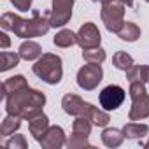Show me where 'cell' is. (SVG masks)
I'll return each mask as SVG.
<instances>
[{
	"label": "cell",
	"instance_id": "1",
	"mask_svg": "<svg viewBox=\"0 0 149 149\" xmlns=\"http://www.w3.org/2000/svg\"><path fill=\"white\" fill-rule=\"evenodd\" d=\"M2 95L6 98L7 114L19 116L26 121L40 114L42 107L46 105V95L30 88L23 76H13L6 79L2 84Z\"/></svg>",
	"mask_w": 149,
	"mask_h": 149
},
{
	"label": "cell",
	"instance_id": "2",
	"mask_svg": "<svg viewBox=\"0 0 149 149\" xmlns=\"http://www.w3.org/2000/svg\"><path fill=\"white\" fill-rule=\"evenodd\" d=\"M49 16H51V11H46L44 14H40L39 11H33L30 19L21 18L14 13H4L2 18H0V26L4 30L14 32V35L21 39L40 37V35H46L47 30L51 28Z\"/></svg>",
	"mask_w": 149,
	"mask_h": 149
},
{
	"label": "cell",
	"instance_id": "3",
	"mask_svg": "<svg viewBox=\"0 0 149 149\" xmlns=\"http://www.w3.org/2000/svg\"><path fill=\"white\" fill-rule=\"evenodd\" d=\"M61 107L70 116H84V118H88L95 126H107L109 121H111L107 112L93 107L91 104L84 102L81 97L74 95V93H67L61 98Z\"/></svg>",
	"mask_w": 149,
	"mask_h": 149
},
{
	"label": "cell",
	"instance_id": "4",
	"mask_svg": "<svg viewBox=\"0 0 149 149\" xmlns=\"http://www.w3.org/2000/svg\"><path fill=\"white\" fill-rule=\"evenodd\" d=\"M33 74L42 79L47 84H58L63 77V67H61V58L53 53H44L35 65L32 67Z\"/></svg>",
	"mask_w": 149,
	"mask_h": 149
},
{
	"label": "cell",
	"instance_id": "5",
	"mask_svg": "<svg viewBox=\"0 0 149 149\" xmlns=\"http://www.w3.org/2000/svg\"><path fill=\"white\" fill-rule=\"evenodd\" d=\"M130 98L132 107L128 112L130 121H140L149 118V95L146 91V83H130Z\"/></svg>",
	"mask_w": 149,
	"mask_h": 149
},
{
	"label": "cell",
	"instance_id": "6",
	"mask_svg": "<svg viewBox=\"0 0 149 149\" xmlns=\"http://www.w3.org/2000/svg\"><path fill=\"white\" fill-rule=\"evenodd\" d=\"M100 16H102V21H104L105 28L112 33H118L121 30V26L125 25V6L119 4V2L102 4Z\"/></svg>",
	"mask_w": 149,
	"mask_h": 149
},
{
	"label": "cell",
	"instance_id": "7",
	"mask_svg": "<svg viewBox=\"0 0 149 149\" xmlns=\"http://www.w3.org/2000/svg\"><path fill=\"white\" fill-rule=\"evenodd\" d=\"M102 77H104V70H102L100 63H88L77 70V84H79V88H83L86 91L95 90L100 84Z\"/></svg>",
	"mask_w": 149,
	"mask_h": 149
},
{
	"label": "cell",
	"instance_id": "8",
	"mask_svg": "<svg viewBox=\"0 0 149 149\" xmlns=\"http://www.w3.org/2000/svg\"><path fill=\"white\" fill-rule=\"evenodd\" d=\"M72 7H74V0H53L51 16H49L51 26L58 28L67 25L72 18Z\"/></svg>",
	"mask_w": 149,
	"mask_h": 149
},
{
	"label": "cell",
	"instance_id": "9",
	"mask_svg": "<svg viewBox=\"0 0 149 149\" xmlns=\"http://www.w3.org/2000/svg\"><path fill=\"white\" fill-rule=\"evenodd\" d=\"M125 90L118 84H111V86H105L102 91H100V105L105 109V111H116L123 102H125Z\"/></svg>",
	"mask_w": 149,
	"mask_h": 149
},
{
	"label": "cell",
	"instance_id": "10",
	"mask_svg": "<svg viewBox=\"0 0 149 149\" xmlns=\"http://www.w3.org/2000/svg\"><path fill=\"white\" fill-rule=\"evenodd\" d=\"M102 42V35L97 28L95 23H84L79 32H77V44L81 46V49H93L98 47Z\"/></svg>",
	"mask_w": 149,
	"mask_h": 149
},
{
	"label": "cell",
	"instance_id": "11",
	"mask_svg": "<svg viewBox=\"0 0 149 149\" xmlns=\"http://www.w3.org/2000/svg\"><path fill=\"white\" fill-rule=\"evenodd\" d=\"M39 144L44 149H60L67 144L65 140V132L61 126H49L47 132L42 135V139L39 140Z\"/></svg>",
	"mask_w": 149,
	"mask_h": 149
},
{
	"label": "cell",
	"instance_id": "12",
	"mask_svg": "<svg viewBox=\"0 0 149 149\" xmlns=\"http://www.w3.org/2000/svg\"><path fill=\"white\" fill-rule=\"evenodd\" d=\"M47 128H49V118H47L44 112L37 114L35 118H32V119L28 121V130H30V133L33 135V139H35L37 142L42 139V135L47 132Z\"/></svg>",
	"mask_w": 149,
	"mask_h": 149
},
{
	"label": "cell",
	"instance_id": "13",
	"mask_svg": "<svg viewBox=\"0 0 149 149\" xmlns=\"http://www.w3.org/2000/svg\"><path fill=\"white\" fill-rule=\"evenodd\" d=\"M19 56L23 58V60H26V61H33V60H39L40 56H42V47L37 44V42H33V40H25L21 46H19Z\"/></svg>",
	"mask_w": 149,
	"mask_h": 149
},
{
	"label": "cell",
	"instance_id": "14",
	"mask_svg": "<svg viewBox=\"0 0 149 149\" xmlns=\"http://www.w3.org/2000/svg\"><path fill=\"white\" fill-rule=\"evenodd\" d=\"M125 140V133L123 130H118V128H105L102 132V142L107 146V147H119Z\"/></svg>",
	"mask_w": 149,
	"mask_h": 149
},
{
	"label": "cell",
	"instance_id": "15",
	"mask_svg": "<svg viewBox=\"0 0 149 149\" xmlns=\"http://www.w3.org/2000/svg\"><path fill=\"white\" fill-rule=\"evenodd\" d=\"M123 133L126 139H142L149 133V126L144 123H126L123 126Z\"/></svg>",
	"mask_w": 149,
	"mask_h": 149
},
{
	"label": "cell",
	"instance_id": "16",
	"mask_svg": "<svg viewBox=\"0 0 149 149\" xmlns=\"http://www.w3.org/2000/svg\"><path fill=\"white\" fill-rule=\"evenodd\" d=\"M21 119L19 116H14V114H7L2 121V125H0V135L4 137H11L19 126H21Z\"/></svg>",
	"mask_w": 149,
	"mask_h": 149
},
{
	"label": "cell",
	"instance_id": "17",
	"mask_svg": "<svg viewBox=\"0 0 149 149\" xmlns=\"http://www.w3.org/2000/svg\"><path fill=\"white\" fill-rule=\"evenodd\" d=\"M118 37L121 40H126V42H135L140 37V28L135 23H132V21H125V25L118 32Z\"/></svg>",
	"mask_w": 149,
	"mask_h": 149
},
{
	"label": "cell",
	"instance_id": "18",
	"mask_svg": "<svg viewBox=\"0 0 149 149\" xmlns=\"http://www.w3.org/2000/svg\"><path fill=\"white\" fill-rule=\"evenodd\" d=\"M53 42L58 47H70L74 44H77V33H74L72 30H60L54 35Z\"/></svg>",
	"mask_w": 149,
	"mask_h": 149
},
{
	"label": "cell",
	"instance_id": "19",
	"mask_svg": "<svg viewBox=\"0 0 149 149\" xmlns=\"http://www.w3.org/2000/svg\"><path fill=\"white\" fill-rule=\"evenodd\" d=\"M147 77H149V67L146 65H133L130 70H126V79L130 83H147Z\"/></svg>",
	"mask_w": 149,
	"mask_h": 149
},
{
	"label": "cell",
	"instance_id": "20",
	"mask_svg": "<svg viewBox=\"0 0 149 149\" xmlns=\"http://www.w3.org/2000/svg\"><path fill=\"white\" fill-rule=\"evenodd\" d=\"M21 56L19 53H9V51H2L0 53V72H7L13 67H16L19 63Z\"/></svg>",
	"mask_w": 149,
	"mask_h": 149
},
{
	"label": "cell",
	"instance_id": "21",
	"mask_svg": "<svg viewBox=\"0 0 149 149\" xmlns=\"http://www.w3.org/2000/svg\"><path fill=\"white\" fill-rule=\"evenodd\" d=\"M112 65H114L116 68L126 72V70H130L135 63H133V58H132L128 53H125V51H118V53L112 56Z\"/></svg>",
	"mask_w": 149,
	"mask_h": 149
},
{
	"label": "cell",
	"instance_id": "22",
	"mask_svg": "<svg viewBox=\"0 0 149 149\" xmlns=\"http://www.w3.org/2000/svg\"><path fill=\"white\" fill-rule=\"evenodd\" d=\"M91 126H93V123H91L88 118H84V116H76V121L72 123V132H74V133H81V135H88V137H90Z\"/></svg>",
	"mask_w": 149,
	"mask_h": 149
},
{
	"label": "cell",
	"instance_id": "23",
	"mask_svg": "<svg viewBox=\"0 0 149 149\" xmlns=\"http://www.w3.org/2000/svg\"><path fill=\"white\" fill-rule=\"evenodd\" d=\"M105 51L98 46V47H93V49H83V58L84 61L88 63H104L105 61Z\"/></svg>",
	"mask_w": 149,
	"mask_h": 149
},
{
	"label": "cell",
	"instance_id": "24",
	"mask_svg": "<svg viewBox=\"0 0 149 149\" xmlns=\"http://www.w3.org/2000/svg\"><path fill=\"white\" fill-rule=\"evenodd\" d=\"M86 146H90L88 135H81V133H74L72 132V135L67 140V147L68 149H79V147H86Z\"/></svg>",
	"mask_w": 149,
	"mask_h": 149
},
{
	"label": "cell",
	"instance_id": "25",
	"mask_svg": "<svg viewBox=\"0 0 149 149\" xmlns=\"http://www.w3.org/2000/svg\"><path fill=\"white\" fill-rule=\"evenodd\" d=\"M4 146L9 147V149H26L28 147V144L25 140V135H13L9 140L4 142Z\"/></svg>",
	"mask_w": 149,
	"mask_h": 149
},
{
	"label": "cell",
	"instance_id": "26",
	"mask_svg": "<svg viewBox=\"0 0 149 149\" xmlns=\"http://www.w3.org/2000/svg\"><path fill=\"white\" fill-rule=\"evenodd\" d=\"M11 4L18 9V11H23L26 13L30 7H32V0H11Z\"/></svg>",
	"mask_w": 149,
	"mask_h": 149
},
{
	"label": "cell",
	"instance_id": "27",
	"mask_svg": "<svg viewBox=\"0 0 149 149\" xmlns=\"http://www.w3.org/2000/svg\"><path fill=\"white\" fill-rule=\"evenodd\" d=\"M11 46V40H9V37H7V33H0V47L2 49H7Z\"/></svg>",
	"mask_w": 149,
	"mask_h": 149
},
{
	"label": "cell",
	"instance_id": "28",
	"mask_svg": "<svg viewBox=\"0 0 149 149\" xmlns=\"http://www.w3.org/2000/svg\"><path fill=\"white\" fill-rule=\"evenodd\" d=\"M119 4H123V6H128V7H132L133 6V0H118Z\"/></svg>",
	"mask_w": 149,
	"mask_h": 149
},
{
	"label": "cell",
	"instance_id": "29",
	"mask_svg": "<svg viewBox=\"0 0 149 149\" xmlns=\"http://www.w3.org/2000/svg\"><path fill=\"white\" fill-rule=\"evenodd\" d=\"M95 2H100V4H109V2H114V0H95Z\"/></svg>",
	"mask_w": 149,
	"mask_h": 149
},
{
	"label": "cell",
	"instance_id": "30",
	"mask_svg": "<svg viewBox=\"0 0 149 149\" xmlns=\"http://www.w3.org/2000/svg\"><path fill=\"white\" fill-rule=\"evenodd\" d=\"M144 147H147V149H149V140H147V142L144 144Z\"/></svg>",
	"mask_w": 149,
	"mask_h": 149
},
{
	"label": "cell",
	"instance_id": "31",
	"mask_svg": "<svg viewBox=\"0 0 149 149\" xmlns=\"http://www.w3.org/2000/svg\"><path fill=\"white\" fill-rule=\"evenodd\" d=\"M146 2H147V4H149V0H146Z\"/></svg>",
	"mask_w": 149,
	"mask_h": 149
},
{
	"label": "cell",
	"instance_id": "32",
	"mask_svg": "<svg viewBox=\"0 0 149 149\" xmlns=\"http://www.w3.org/2000/svg\"><path fill=\"white\" fill-rule=\"evenodd\" d=\"M147 83H149V77H147Z\"/></svg>",
	"mask_w": 149,
	"mask_h": 149
}]
</instances>
